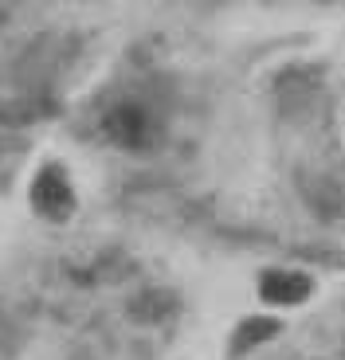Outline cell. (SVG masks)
<instances>
[{"label": "cell", "instance_id": "obj_1", "mask_svg": "<svg viewBox=\"0 0 345 360\" xmlns=\"http://www.w3.org/2000/svg\"><path fill=\"white\" fill-rule=\"evenodd\" d=\"M99 134L122 153H153L161 145V117L146 98H114L99 114Z\"/></svg>", "mask_w": 345, "mask_h": 360}, {"label": "cell", "instance_id": "obj_3", "mask_svg": "<svg viewBox=\"0 0 345 360\" xmlns=\"http://www.w3.org/2000/svg\"><path fill=\"white\" fill-rule=\"evenodd\" d=\"M314 294V278L306 270H291V266H271L259 274V297L267 306H302Z\"/></svg>", "mask_w": 345, "mask_h": 360}, {"label": "cell", "instance_id": "obj_4", "mask_svg": "<svg viewBox=\"0 0 345 360\" xmlns=\"http://www.w3.org/2000/svg\"><path fill=\"white\" fill-rule=\"evenodd\" d=\"M279 333H282V321H279V317H271V314L239 317L236 329H232V337H227V352H232V356H247L251 349L275 341Z\"/></svg>", "mask_w": 345, "mask_h": 360}, {"label": "cell", "instance_id": "obj_2", "mask_svg": "<svg viewBox=\"0 0 345 360\" xmlns=\"http://www.w3.org/2000/svg\"><path fill=\"white\" fill-rule=\"evenodd\" d=\"M27 200H32V212L47 224H67L75 216V204H79L71 176L59 161L39 165V172L32 176V188H27Z\"/></svg>", "mask_w": 345, "mask_h": 360}]
</instances>
